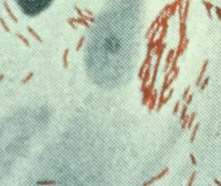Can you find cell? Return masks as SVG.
Instances as JSON below:
<instances>
[{"label": "cell", "instance_id": "6da1fadb", "mask_svg": "<svg viewBox=\"0 0 221 186\" xmlns=\"http://www.w3.org/2000/svg\"><path fill=\"white\" fill-rule=\"evenodd\" d=\"M15 2L23 13L33 17L46 10L53 0H15Z\"/></svg>", "mask_w": 221, "mask_h": 186}]
</instances>
